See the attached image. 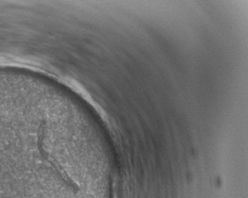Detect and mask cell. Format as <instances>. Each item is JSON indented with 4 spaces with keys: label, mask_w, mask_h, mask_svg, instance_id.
Wrapping results in <instances>:
<instances>
[{
    "label": "cell",
    "mask_w": 248,
    "mask_h": 198,
    "mask_svg": "<svg viewBox=\"0 0 248 198\" xmlns=\"http://www.w3.org/2000/svg\"><path fill=\"white\" fill-rule=\"evenodd\" d=\"M19 101L0 97V198H71L50 188L44 123Z\"/></svg>",
    "instance_id": "cell-1"
}]
</instances>
